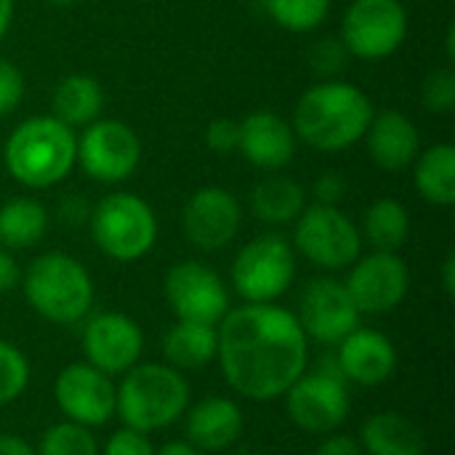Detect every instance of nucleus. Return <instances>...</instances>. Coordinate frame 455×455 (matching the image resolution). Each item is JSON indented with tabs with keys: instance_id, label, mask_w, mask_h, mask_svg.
Returning a JSON list of instances; mask_svg holds the SVG:
<instances>
[{
	"instance_id": "30",
	"label": "nucleus",
	"mask_w": 455,
	"mask_h": 455,
	"mask_svg": "<svg viewBox=\"0 0 455 455\" xmlns=\"http://www.w3.org/2000/svg\"><path fill=\"white\" fill-rule=\"evenodd\" d=\"M35 455H101V448L91 429L61 421L43 432Z\"/></svg>"
},
{
	"instance_id": "3",
	"label": "nucleus",
	"mask_w": 455,
	"mask_h": 455,
	"mask_svg": "<svg viewBox=\"0 0 455 455\" xmlns=\"http://www.w3.org/2000/svg\"><path fill=\"white\" fill-rule=\"evenodd\" d=\"M5 171L27 189H48L64 181L77 163V136L53 115L19 123L5 139Z\"/></svg>"
},
{
	"instance_id": "19",
	"label": "nucleus",
	"mask_w": 455,
	"mask_h": 455,
	"mask_svg": "<svg viewBox=\"0 0 455 455\" xmlns=\"http://www.w3.org/2000/svg\"><path fill=\"white\" fill-rule=\"evenodd\" d=\"M243 157L261 171H280L296 155L293 125L269 109H256L240 120V144Z\"/></svg>"
},
{
	"instance_id": "29",
	"label": "nucleus",
	"mask_w": 455,
	"mask_h": 455,
	"mask_svg": "<svg viewBox=\"0 0 455 455\" xmlns=\"http://www.w3.org/2000/svg\"><path fill=\"white\" fill-rule=\"evenodd\" d=\"M264 11L288 32H312L328 19L331 0H264Z\"/></svg>"
},
{
	"instance_id": "25",
	"label": "nucleus",
	"mask_w": 455,
	"mask_h": 455,
	"mask_svg": "<svg viewBox=\"0 0 455 455\" xmlns=\"http://www.w3.org/2000/svg\"><path fill=\"white\" fill-rule=\"evenodd\" d=\"M304 208H307V189L288 176H267L251 192L253 216L272 227L293 224Z\"/></svg>"
},
{
	"instance_id": "20",
	"label": "nucleus",
	"mask_w": 455,
	"mask_h": 455,
	"mask_svg": "<svg viewBox=\"0 0 455 455\" xmlns=\"http://www.w3.org/2000/svg\"><path fill=\"white\" fill-rule=\"evenodd\" d=\"M365 141L371 160L387 173L408 171L421 152V136L416 123L397 109H384L373 115L365 131Z\"/></svg>"
},
{
	"instance_id": "27",
	"label": "nucleus",
	"mask_w": 455,
	"mask_h": 455,
	"mask_svg": "<svg viewBox=\"0 0 455 455\" xmlns=\"http://www.w3.org/2000/svg\"><path fill=\"white\" fill-rule=\"evenodd\" d=\"M48 211L35 197H13L0 205V248L27 251L45 237Z\"/></svg>"
},
{
	"instance_id": "18",
	"label": "nucleus",
	"mask_w": 455,
	"mask_h": 455,
	"mask_svg": "<svg viewBox=\"0 0 455 455\" xmlns=\"http://www.w3.org/2000/svg\"><path fill=\"white\" fill-rule=\"evenodd\" d=\"M336 347V368L347 384L381 387L397 371V347L379 331L355 328Z\"/></svg>"
},
{
	"instance_id": "35",
	"label": "nucleus",
	"mask_w": 455,
	"mask_h": 455,
	"mask_svg": "<svg viewBox=\"0 0 455 455\" xmlns=\"http://www.w3.org/2000/svg\"><path fill=\"white\" fill-rule=\"evenodd\" d=\"M205 144L216 155H232L240 144V120L232 117H216L205 128Z\"/></svg>"
},
{
	"instance_id": "15",
	"label": "nucleus",
	"mask_w": 455,
	"mask_h": 455,
	"mask_svg": "<svg viewBox=\"0 0 455 455\" xmlns=\"http://www.w3.org/2000/svg\"><path fill=\"white\" fill-rule=\"evenodd\" d=\"M144 331L141 325L123 312H99L93 315L80 336L83 357L88 365L99 368L107 376H123L141 363L144 355Z\"/></svg>"
},
{
	"instance_id": "36",
	"label": "nucleus",
	"mask_w": 455,
	"mask_h": 455,
	"mask_svg": "<svg viewBox=\"0 0 455 455\" xmlns=\"http://www.w3.org/2000/svg\"><path fill=\"white\" fill-rule=\"evenodd\" d=\"M24 96V75L8 59H0V117L11 115Z\"/></svg>"
},
{
	"instance_id": "17",
	"label": "nucleus",
	"mask_w": 455,
	"mask_h": 455,
	"mask_svg": "<svg viewBox=\"0 0 455 455\" xmlns=\"http://www.w3.org/2000/svg\"><path fill=\"white\" fill-rule=\"evenodd\" d=\"M243 211L237 197L224 187L197 189L181 213V227L187 240L205 253L224 251L240 232Z\"/></svg>"
},
{
	"instance_id": "14",
	"label": "nucleus",
	"mask_w": 455,
	"mask_h": 455,
	"mask_svg": "<svg viewBox=\"0 0 455 455\" xmlns=\"http://www.w3.org/2000/svg\"><path fill=\"white\" fill-rule=\"evenodd\" d=\"M347 291L360 315H389L411 291V269L392 251H373L352 264Z\"/></svg>"
},
{
	"instance_id": "40",
	"label": "nucleus",
	"mask_w": 455,
	"mask_h": 455,
	"mask_svg": "<svg viewBox=\"0 0 455 455\" xmlns=\"http://www.w3.org/2000/svg\"><path fill=\"white\" fill-rule=\"evenodd\" d=\"M21 283V269L16 264V259L11 256V251L0 248V296L13 291Z\"/></svg>"
},
{
	"instance_id": "16",
	"label": "nucleus",
	"mask_w": 455,
	"mask_h": 455,
	"mask_svg": "<svg viewBox=\"0 0 455 455\" xmlns=\"http://www.w3.org/2000/svg\"><path fill=\"white\" fill-rule=\"evenodd\" d=\"M307 339L317 344H339L355 328H360V309L355 307L344 283L333 277H317L307 285L296 315Z\"/></svg>"
},
{
	"instance_id": "1",
	"label": "nucleus",
	"mask_w": 455,
	"mask_h": 455,
	"mask_svg": "<svg viewBox=\"0 0 455 455\" xmlns=\"http://www.w3.org/2000/svg\"><path fill=\"white\" fill-rule=\"evenodd\" d=\"M216 331V360L229 389L243 400H280L293 381L307 373L309 339L296 315L275 301L229 309Z\"/></svg>"
},
{
	"instance_id": "31",
	"label": "nucleus",
	"mask_w": 455,
	"mask_h": 455,
	"mask_svg": "<svg viewBox=\"0 0 455 455\" xmlns=\"http://www.w3.org/2000/svg\"><path fill=\"white\" fill-rule=\"evenodd\" d=\"M29 376L27 355L16 344L0 339V408L16 403L27 392Z\"/></svg>"
},
{
	"instance_id": "12",
	"label": "nucleus",
	"mask_w": 455,
	"mask_h": 455,
	"mask_svg": "<svg viewBox=\"0 0 455 455\" xmlns=\"http://www.w3.org/2000/svg\"><path fill=\"white\" fill-rule=\"evenodd\" d=\"M53 400L67 421L85 429H99L115 419L117 387L112 376L101 373L85 360L69 363L53 381Z\"/></svg>"
},
{
	"instance_id": "38",
	"label": "nucleus",
	"mask_w": 455,
	"mask_h": 455,
	"mask_svg": "<svg viewBox=\"0 0 455 455\" xmlns=\"http://www.w3.org/2000/svg\"><path fill=\"white\" fill-rule=\"evenodd\" d=\"M91 205H88V200L85 197H80V195H67L61 203H59V219L64 221V224H69V227H77V224H83V221H88L91 219Z\"/></svg>"
},
{
	"instance_id": "39",
	"label": "nucleus",
	"mask_w": 455,
	"mask_h": 455,
	"mask_svg": "<svg viewBox=\"0 0 455 455\" xmlns=\"http://www.w3.org/2000/svg\"><path fill=\"white\" fill-rule=\"evenodd\" d=\"M315 455H365V453H363V448H360V443H357L355 437H349V435H331V437H325V440L317 445Z\"/></svg>"
},
{
	"instance_id": "8",
	"label": "nucleus",
	"mask_w": 455,
	"mask_h": 455,
	"mask_svg": "<svg viewBox=\"0 0 455 455\" xmlns=\"http://www.w3.org/2000/svg\"><path fill=\"white\" fill-rule=\"evenodd\" d=\"M293 248L320 269H347L360 259L363 235L339 205H307L293 221Z\"/></svg>"
},
{
	"instance_id": "13",
	"label": "nucleus",
	"mask_w": 455,
	"mask_h": 455,
	"mask_svg": "<svg viewBox=\"0 0 455 455\" xmlns=\"http://www.w3.org/2000/svg\"><path fill=\"white\" fill-rule=\"evenodd\" d=\"M163 291L176 320L219 325L229 312V291L219 272L192 259L168 269Z\"/></svg>"
},
{
	"instance_id": "2",
	"label": "nucleus",
	"mask_w": 455,
	"mask_h": 455,
	"mask_svg": "<svg viewBox=\"0 0 455 455\" xmlns=\"http://www.w3.org/2000/svg\"><path fill=\"white\" fill-rule=\"evenodd\" d=\"M376 109L352 83L325 80L301 93L293 109V133L317 152H341L357 144Z\"/></svg>"
},
{
	"instance_id": "26",
	"label": "nucleus",
	"mask_w": 455,
	"mask_h": 455,
	"mask_svg": "<svg viewBox=\"0 0 455 455\" xmlns=\"http://www.w3.org/2000/svg\"><path fill=\"white\" fill-rule=\"evenodd\" d=\"M413 165H416L413 176H416L419 195L437 208H451L455 203L453 144H435L427 152H419Z\"/></svg>"
},
{
	"instance_id": "11",
	"label": "nucleus",
	"mask_w": 455,
	"mask_h": 455,
	"mask_svg": "<svg viewBox=\"0 0 455 455\" xmlns=\"http://www.w3.org/2000/svg\"><path fill=\"white\" fill-rule=\"evenodd\" d=\"M283 397L291 421L307 435L336 432L352 411L347 381L328 371L301 373Z\"/></svg>"
},
{
	"instance_id": "44",
	"label": "nucleus",
	"mask_w": 455,
	"mask_h": 455,
	"mask_svg": "<svg viewBox=\"0 0 455 455\" xmlns=\"http://www.w3.org/2000/svg\"><path fill=\"white\" fill-rule=\"evenodd\" d=\"M11 21H13V0H0V43L11 29Z\"/></svg>"
},
{
	"instance_id": "23",
	"label": "nucleus",
	"mask_w": 455,
	"mask_h": 455,
	"mask_svg": "<svg viewBox=\"0 0 455 455\" xmlns=\"http://www.w3.org/2000/svg\"><path fill=\"white\" fill-rule=\"evenodd\" d=\"M219 352V331L216 325L176 320L163 336V357L171 368L187 373L200 371L216 360Z\"/></svg>"
},
{
	"instance_id": "28",
	"label": "nucleus",
	"mask_w": 455,
	"mask_h": 455,
	"mask_svg": "<svg viewBox=\"0 0 455 455\" xmlns=\"http://www.w3.org/2000/svg\"><path fill=\"white\" fill-rule=\"evenodd\" d=\"M360 235H365V240L376 251L397 253L411 237V213L400 200L381 197V200L368 205V211L363 216V232Z\"/></svg>"
},
{
	"instance_id": "4",
	"label": "nucleus",
	"mask_w": 455,
	"mask_h": 455,
	"mask_svg": "<svg viewBox=\"0 0 455 455\" xmlns=\"http://www.w3.org/2000/svg\"><path fill=\"white\" fill-rule=\"evenodd\" d=\"M189 381L168 363H139L117 384L115 416L123 427L152 435L173 427L189 408Z\"/></svg>"
},
{
	"instance_id": "45",
	"label": "nucleus",
	"mask_w": 455,
	"mask_h": 455,
	"mask_svg": "<svg viewBox=\"0 0 455 455\" xmlns=\"http://www.w3.org/2000/svg\"><path fill=\"white\" fill-rule=\"evenodd\" d=\"M445 48H448V61H455V27H448V35H445Z\"/></svg>"
},
{
	"instance_id": "7",
	"label": "nucleus",
	"mask_w": 455,
	"mask_h": 455,
	"mask_svg": "<svg viewBox=\"0 0 455 455\" xmlns=\"http://www.w3.org/2000/svg\"><path fill=\"white\" fill-rule=\"evenodd\" d=\"M296 277V251L277 235L267 232L240 248L232 261V288L245 304L277 301Z\"/></svg>"
},
{
	"instance_id": "33",
	"label": "nucleus",
	"mask_w": 455,
	"mask_h": 455,
	"mask_svg": "<svg viewBox=\"0 0 455 455\" xmlns=\"http://www.w3.org/2000/svg\"><path fill=\"white\" fill-rule=\"evenodd\" d=\"M347 56L349 51L344 48L341 37H323L312 45L309 51V61H312V69L317 75H325V77H333L344 69L347 64Z\"/></svg>"
},
{
	"instance_id": "34",
	"label": "nucleus",
	"mask_w": 455,
	"mask_h": 455,
	"mask_svg": "<svg viewBox=\"0 0 455 455\" xmlns=\"http://www.w3.org/2000/svg\"><path fill=\"white\" fill-rule=\"evenodd\" d=\"M101 455H155V445H152L149 435L123 427L107 437Z\"/></svg>"
},
{
	"instance_id": "42",
	"label": "nucleus",
	"mask_w": 455,
	"mask_h": 455,
	"mask_svg": "<svg viewBox=\"0 0 455 455\" xmlns=\"http://www.w3.org/2000/svg\"><path fill=\"white\" fill-rule=\"evenodd\" d=\"M155 455H205L203 451H197L192 443L187 440H173V443H165L163 448H157Z\"/></svg>"
},
{
	"instance_id": "24",
	"label": "nucleus",
	"mask_w": 455,
	"mask_h": 455,
	"mask_svg": "<svg viewBox=\"0 0 455 455\" xmlns=\"http://www.w3.org/2000/svg\"><path fill=\"white\" fill-rule=\"evenodd\" d=\"M51 107H53V117L61 120L64 125H69L72 131L85 128L93 120H99V115H101L104 91H101L99 80L91 75H67L53 88Z\"/></svg>"
},
{
	"instance_id": "21",
	"label": "nucleus",
	"mask_w": 455,
	"mask_h": 455,
	"mask_svg": "<svg viewBox=\"0 0 455 455\" xmlns=\"http://www.w3.org/2000/svg\"><path fill=\"white\" fill-rule=\"evenodd\" d=\"M187 443L203 453H219L235 445L245 429V416L240 405L229 397H205L187 408Z\"/></svg>"
},
{
	"instance_id": "46",
	"label": "nucleus",
	"mask_w": 455,
	"mask_h": 455,
	"mask_svg": "<svg viewBox=\"0 0 455 455\" xmlns=\"http://www.w3.org/2000/svg\"><path fill=\"white\" fill-rule=\"evenodd\" d=\"M45 3H51V5H56V8H69V5H75L77 0H45Z\"/></svg>"
},
{
	"instance_id": "32",
	"label": "nucleus",
	"mask_w": 455,
	"mask_h": 455,
	"mask_svg": "<svg viewBox=\"0 0 455 455\" xmlns=\"http://www.w3.org/2000/svg\"><path fill=\"white\" fill-rule=\"evenodd\" d=\"M421 99L429 112L448 115L455 107V72L451 67H440L427 75L421 85Z\"/></svg>"
},
{
	"instance_id": "9",
	"label": "nucleus",
	"mask_w": 455,
	"mask_h": 455,
	"mask_svg": "<svg viewBox=\"0 0 455 455\" xmlns=\"http://www.w3.org/2000/svg\"><path fill=\"white\" fill-rule=\"evenodd\" d=\"M408 37V11L400 0H352L341 21L349 56L379 61L400 51Z\"/></svg>"
},
{
	"instance_id": "43",
	"label": "nucleus",
	"mask_w": 455,
	"mask_h": 455,
	"mask_svg": "<svg viewBox=\"0 0 455 455\" xmlns=\"http://www.w3.org/2000/svg\"><path fill=\"white\" fill-rule=\"evenodd\" d=\"M440 277H443V291L453 299L455 296V253H448V256H445L443 269H440Z\"/></svg>"
},
{
	"instance_id": "41",
	"label": "nucleus",
	"mask_w": 455,
	"mask_h": 455,
	"mask_svg": "<svg viewBox=\"0 0 455 455\" xmlns=\"http://www.w3.org/2000/svg\"><path fill=\"white\" fill-rule=\"evenodd\" d=\"M0 455H35V448L16 435H0Z\"/></svg>"
},
{
	"instance_id": "37",
	"label": "nucleus",
	"mask_w": 455,
	"mask_h": 455,
	"mask_svg": "<svg viewBox=\"0 0 455 455\" xmlns=\"http://www.w3.org/2000/svg\"><path fill=\"white\" fill-rule=\"evenodd\" d=\"M312 192H315L317 203H323V205H339V200H341L344 192H347V181H344V176H339V173H323V176L315 181Z\"/></svg>"
},
{
	"instance_id": "6",
	"label": "nucleus",
	"mask_w": 455,
	"mask_h": 455,
	"mask_svg": "<svg viewBox=\"0 0 455 455\" xmlns=\"http://www.w3.org/2000/svg\"><path fill=\"white\" fill-rule=\"evenodd\" d=\"M91 237L96 248L120 264L144 259L157 240V216L147 200L131 192H112L91 211Z\"/></svg>"
},
{
	"instance_id": "5",
	"label": "nucleus",
	"mask_w": 455,
	"mask_h": 455,
	"mask_svg": "<svg viewBox=\"0 0 455 455\" xmlns=\"http://www.w3.org/2000/svg\"><path fill=\"white\" fill-rule=\"evenodd\" d=\"M27 304L53 325H75L93 307V280L83 261L69 253L51 251L29 261L21 272Z\"/></svg>"
},
{
	"instance_id": "10",
	"label": "nucleus",
	"mask_w": 455,
	"mask_h": 455,
	"mask_svg": "<svg viewBox=\"0 0 455 455\" xmlns=\"http://www.w3.org/2000/svg\"><path fill=\"white\" fill-rule=\"evenodd\" d=\"M77 163L93 181L120 184L141 163V139L123 120H93L77 139Z\"/></svg>"
},
{
	"instance_id": "22",
	"label": "nucleus",
	"mask_w": 455,
	"mask_h": 455,
	"mask_svg": "<svg viewBox=\"0 0 455 455\" xmlns=\"http://www.w3.org/2000/svg\"><path fill=\"white\" fill-rule=\"evenodd\" d=\"M360 448L365 455H424L427 440L419 424L395 411L373 413L363 421Z\"/></svg>"
}]
</instances>
